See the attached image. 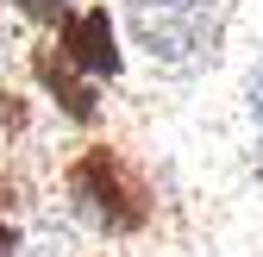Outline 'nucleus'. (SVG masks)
I'll return each mask as SVG.
<instances>
[{"mask_svg":"<svg viewBox=\"0 0 263 257\" xmlns=\"http://www.w3.org/2000/svg\"><path fill=\"white\" fill-rule=\"evenodd\" d=\"M0 50H7V38H0Z\"/></svg>","mask_w":263,"mask_h":257,"instance_id":"obj_8","label":"nucleus"},{"mask_svg":"<svg viewBox=\"0 0 263 257\" xmlns=\"http://www.w3.org/2000/svg\"><path fill=\"white\" fill-rule=\"evenodd\" d=\"M251 113H257V125H263V76L251 82Z\"/></svg>","mask_w":263,"mask_h":257,"instance_id":"obj_7","label":"nucleus"},{"mask_svg":"<svg viewBox=\"0 0 263 257\" xmlns=\"http://www.w3.org/2000/svg\"><path fill=\"white\" fill-rule=\"evenodd\" d=\"M31 82H38L50 101H57V113L69 119V125H94L101 119V88H94V76H82L69 57H63V44L50 38V44H31Z\"/></svg>","mask_w":263,"mask_h":257,"instance_id":"obj_2","label":"nucleus"},{"mask_svg":"<svg viewBox=\"0 0 263 257\" xmlns=\"http://www.w3.org/2000/svg\"><path fill=\"white\" fill-rule=\"evenodd\" d=\"M63 195H69L76 219H88V226L107 232V238L144 232L151 226V207H157L144 170L132 163L119 144H88V151H76L69 170H63Z\"/></svg>","mask_w":263,"mask_h":257,"instance_id":"obj_1","label":"nucleus"},{"mask_svg":"<svg viewBox=\"0 0 263 257\" xmlns=\"http://www.w3.org/2000/svg\"><path fill=\"white\" fill-rule=\"evenodd\" d=\"M0 257H19V232H13L7 213H0Z\"/></svg>","mask_w":263,"mask_h":257,"instance_id":"obj_6","label":"nucleus"},{"mask_svg":"<svg viewBox=\"0 0 263 257\" xmlns=\"http://www.w3.org/2000/svg\"><path fill=\"white\" fill-rule=\"evenodd\" d=\"M13 13L19 19H31V25H50V31H63V25H69V0H13Z\"/></svg>","mask_w":263,"mask_h":257,"instance_id":"obj_4","label":"nucleus"},{"mask_svg":"<svg viewBox=\"0 0 263 257\" xmlns=\"http://www.w3.org/2000/svg\"><path fill=\"white\" fill-rule=\"evenodd\" d=\"M25 125H31V107H25V94H19V88H0V132H7V138H19Z\"/></svg>","mask_w":263,"mask_h":257,"instance_id":"obj_5","label":"nucleus"},{"mask_svg":"<svg viewBox=\"0 0 263 257\" xmlns=\"http://www.w3.org/2000/svg\"><path fill=\"white\" fill-rule=\"evenodd\" d=\"M188 7H194V0H188Z\"/></svg>","mask_w":263,"mask_h":257,"instance_id":"obj_9","label":"nucleus"},{"mask_svg":"<svg viewBox=\"0 0 263 257\" xmlns=\"http://www.w3.org/2000/svg\"><path fill=\"white\" fill-rule=\"evenodd\" d=\"M57 44H63V57H69L82 76H94V82H113V76L125 69V50H119V31H113V13H107V7H76L69 25L57 31Z\"/></svg>","mask_w":263,"mask_h":257,"instance_id":"obj_3","label":"nucleus"}]
</instances>
